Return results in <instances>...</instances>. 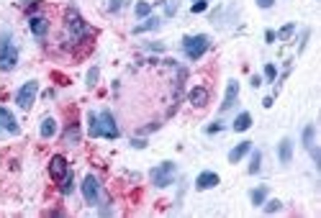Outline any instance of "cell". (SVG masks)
I'll list each match as a JSON object with an SVG mask.
<instances>
[{"label": "cell", "instance_id": "1", "mask_svg": "<svg viewBox=\"0 0 321 218\" xmlns=\"http://www.w3.org/2000/svg\"><path fill=\"white\" fill-rule=\"evenodd\" d=\"M67 33H69V46H75L80 41H87L93 36V31L87 28V23L82 21V15L75 8L67 10Z\"/></svg>", "mask_w": 321, "mask_h": 218}, {"label": "cell", "instance_id": "2", "mask_svg": "<svg viewBox=\"0 0 321 218\" xmlns=\"http://www.w3.org/2000/svg\"><path fill=\"white\" fill-rule=\"evenodd\" d=\"M208 46H211V39L206 33H195V36H185L183 39V51H185V57L190 62H198L208 51Z\"/></svg>", "mask_w": 321, "mask_h": 218}, {"label": "cell", "instance_id": "3", "mask_svg": "<svg viewBox=\"0 0 321 218\" xmlns=\"http://www.w3.org/2000/svg\"><path fill=\"white\" fill-rule=\"evenodd\" d=\"M149 177H152V185L154 188H170L172 183H175V162H162V165H157L152 172H149Z\"/></svg>", "mask_w": 321, "mask_h": 218}, {"label": "cell", "instance_id": "4", "mask_svg": "<svg viewBox=\"0 0 321 218\" xmlns=\"http://www.w3.org/2000/svg\"><path fill=\"white\" fill-rule=\"evenodd\" d=\"M36 95H39V82L28 80V82H23L18 90H15V105H18L21 111H28V108L33 105V100H36Z\"/></svg>", "mask_w": 321, "mask_h": 218}, {"label": "cell", "instance_id": "5", "mask_svg": "<svg viewBox=\"0 0 321 218\" xmlns=\"http://www.w3.org/2000/svg\"><path fill=\"white\" fill-rule=\"evenodd\" d=\"M82 198H85V203L90 208H95L100 203V183H98L95 175H85V180H82Z\"/></svg>", "mask_w": 321, "mask_h": 218}, {"label": "cell", "instance_id": "6", "mask_svg": "<svg viewBox=\"0 0 321 218\" xmlns=\"http://www.w3.org/2000/svg\"><path fill=\"white\" fill-rule=\"evenodd\" d=\"M18 134H21V126L15 121V116L8 108L0 105V136H18Z\"/></svg>", "mask_w": 321, "mask_h": 218}, {"label": "cell", "instance_id": "7", "mask_svg": "<svg viewBox=\"0 0 321 218\" xmlns=\"http://www.w3.org/2000/svg\"><path fill=\"white\" fill-rule=\"evenodd\" d=\"M98 121H100V136L103 139H118L121 136V131H118V126H116V118H113V113L111 111H100L98 113Z\"/></svg>", "mask_w": 321, "mask_h": 218}, {"label": "cell", "instance_id": "8", "mask_svg": "<svg viewBox=\"0 0 321 218\" xmlns=\"http://www.w3.org/2000/svg\"><path fill=\"white\" fill-rule=\"evenodd\" d=\"M18 64V46L13 44H3L0 46V72H10Z\"/></svg>", "mask_w": 321, "mask_h": 218}, {"label": "cell", "instance_id": "9", "mask_svg": "<svg viewBox=\"0 0 321 218\" xmlns=\"http://www.w3.org/2000/svg\"><path fill=\"white\" fill-rule=\"evenodd\" d=\"M67 172H69V165H67V159L62 154H54L49 159V177L54 180V183H59Z\"/></svg>", "mask_w": 321, "mask_h": 218}, {"label": "cell", "instance_id": "10", "mask_svg": "<svg viewBox=\"0 0 321 218\" xmlns=\"http://www.w3.org/2000/svg\"><path fill=\"white\" fill-rule=\"evenodd\" d=\"M28 31L36 36V39H44V36L49 33V18L46 15H28Z\"/></svg>", "mask_w": 321, "mask_h": 218}, {"label": "cell", "instance_id": "11", "mask_svg": "<svg viewBox=\"0 0 321 218\" xmlns=\"http://www.w3.org/2000/svg\"><path fill=\"white\" fill-rule=\"evenodd\" d=\"M237 98H239V82H237V80H229V82H226V93H224V103H221L219 111H221V113L231 111V108H234V103H237Z\"/></svg>", "mask_w": 321, "mask_h": 218}, {"label": "cell", "instance_id": "12", "mask_svg": "<svg viewBox=\"0 0 321 218\" xmlns=\"http://www.w3.org/2000/svg\"><path fill=\"white\" fill-rule=\"evenodd\" d=\"M221 183V177L216 172H201L198 177H195V188L198 190H211V188H216Z\"/></svg>", "mask_w": 321, "mask_h": 218}, {"label": "cell", "instance_id": "13", "mask_svg": "<svg viewBox=\"0 0 321 218\" xmlns=\"http://www.w3.org/2000/svg\"><path fill=\"white\" fill-rule=\"evenodd\" d=\"M62 144H64V147H75V144H80V123H77V121H69V123H67L64 136H62Z\"/></svg>", "mask_w": 321, "mask_h": 218}, {"label": "cell", "instance_id": "14", "mask_svg": "<svg viewBox=\"0 0 321 218\" xmlns=\"http://www.w3.org/2000/svg\"><path fill=\"white\" fill-rule=\"evenodd\" d=\"M208 90L206 87H193L190 93H188V103L190 105H195V108H206L208 105Z\"/></svg>", "mask_w": 321, "mask_h": 218}, {"label": "cell", "instance_id": "15", "mask_svg": "<svg viewBox=\"0 0 321 218\" xmlns=\"http://www.w3.org/2000/svg\"><path fill=\"white\" fill-rule=\"evenodd\" d=\"M249 152H252V141H242V144H237V147L229 152V162H231V165H237V162H242Z\"/></svg>", "mask_w": 321, "mask_h": 218}, {"label": "cell", "instance_id": "16", "mask_svg": "<svg viewBox=\"0 0 321 218\" xmlns=\"http://www.w3.org/2000/svg\"><path fill=\"white\" fill-rule=\"evenodd\" d=\"M278 159H280V165H291V159H293V141L291 139H283L278 144Z\"/></svg>", "mask_w": 321, "mask_h": 218}, {"label": "cell", "instance_id": "17", "mask_svg": "<svg viewBox=\"0 0 321 218\" xmlns=\"http://www.w3.org/2000/svg\"><path fill=\"white\" fill-rule=\"evenodd\" d=\"M39 134H41V139H44V141L54 139V134H57V121L51 118V116H46V118L41 121V126H39Z\"/></svg>", "mask_w": 321, "mask_h": 218}, {"label": "cell", "instance_id": "18", "mask_svg": "<svg viewBox=\"0 0 321 218\" xmlns=\"http://www.w3.org/2000/svg\"><path fill=\"white\" fill-rule=\"evenodd\" d=\"M141 21H144V23L134 26V33H147V31L159 28V18H157V15H147V18H141Z\"/></svg>", "mask_w": 321, "mask_h": 218}, {"label": "cell", "instance_id": "19", "mask_svg": "<svg viewBox=\"0 0 321 218\" xmlns=\"http://www.w3.org/2000/svg\"><path fill=\"white\" fill-rule=\"evenodd\" d=\"M249 126H252V116H249V113L244 111V113H239V116L234 118V123H231V131H237V134H239V131H247Z\"/></svg>", "mask_w": 321, "mask_h": 218}, {"label": "cell", "instance_id": "20", "mask_svg": "<svg viewBox=\"0 0 321 218\" xmlns=\"http://www.w3.org/2000/svg\"><path fill=\"white\" fill-rule=\"evenodd\" d=\"M87 134H90V139H100V121L95 111L87 113Z\"/></svg>", "mask_w": 321, "mask_h": 218}, {"label": "cell", "instance_id": "21", "mask_svg": "<svg viewBox=\"0 0 321 218\" xmlns=\"http://www.w3.org/2000/svg\"><path fill=\"white\" fill-rule=\"evenodd\" d=\"M72 190H75V175H72V170H69V172L59 180V193H62V195H72Z\"/></svg>", "mask_w": 321, "mask_h": 218}, {"label": "cell", "instance_id": "22", "mask_svg": "<svg viewBox=\"0 0 321 218\" xmlns=\"http://www.w3.org/2000/svg\"><path fill=\"white\" fill-rule=\"evenodd\" d=\"M303 147H306V149L316 147V126L314 123H309L306 129H303Z\"/></svg>", "mask_w": 321, "mask_h": 218}, {"label": "cell", "instance_id": "23", "mask_svg": "<svg viewBox=\"0 0 321 218\" xmlns=\"http://www.w3.org/2000/svg\"><path fill=\"white\" fill-rule=\"evenodd\" d=\"M249 201H252V206L260 208V206L267 201V188H265V185H262V188H255L252 193H249Z\"/></svg>", "mask_w": 321, "mask_h": 218}, {"label": "cell", "instance_id": "24", "mask_svg": "<svg viewBox=\"0 0 321 218\" xmlns=\"http://www.w3.org/2000/svg\"><path fill=\"white\" fill-rule=\"evenodd\" d=\"M293 33H296V23H285L280 31H275V39H278V41H288Z\"/></svg>", "mask_w": 321, "mask_h": 218}, {"label": "cell", "instance_id": "25", "mask_svg": "<svg viewBox=\"0 0 321 218\" xmlns=\"http://www.w3.org/2000/svg\"><path fill=\"white\" fill-rule=\"evenodd\" d=\"M262 170V152H252V159H249V175H257Z\"/></svg>", "mask_w": 321, "mask_h": 218}, {"label": "cell", "instance_id": "26", "mask_svg": "<svg viewBox=\"0 0 321 218\" xmlns=\"http://www.w3.org/2000/svg\"><path fill=\"white\" fill-rule=\"evenodd\" d=\"M98 80H100V69L98 67H90V69H87V75H85V85L93 90L98 85Z\"/></svg>", "mask_w": 321, "mask_h": 218}, {"label": "cell", "instance_id": "27", "mask_svg": "<svg viewBox=\"0 0 321 218\" xmlns=\"http://www.w3.org/2000/svg\"><path fill=\"white\" fill-rule=\"evenodd\" d=\"M134 15H136V18L152 15V5H149V3H136V5H134Z\"/></svg>", "mask_w": 321, "mask_h": 218}, {"label": "cell", "instance_id": "28", "mask_svg": "<svg viewBox=\"0 0 321 218\" xmlns=\"http://www.w3.org/2000/svg\"><path fill=\"white\" fill-rule=\"evenodd\" d=\"M280 208H283L280 201H265V203H262V211H265L267 216H270V213H278Z\"/></svg>", "mask_w": 321, "mask_h": 218}, {"label": "cell", "instance_id": "29", "mask_svg": "<svg viewBox=\"0 0 321 218\" xmlns=\"http://www.w3.org/2000/svg\"><path fill=\"white\" fill-rule=\"evenodd\" d=\"M265 80H267V82H275V80H278V67L270 64V62L265 64Z\"/></svg>", "mask_w": 321, "mask_h": 218}, {"label": "cell", "instance_id": "30", "mask_svg": "<svg viewBox=\"0 0 321 218\" xmlns=\"http://www.w3.org/2000/svg\"><path fill=\"white\" fill-rule=\"evenodd\" d=\"M221 131H224V123H221V121H216V123L206 126V134H208V136H213V134H221Z\"/></svg>", "mask_w": 321, "mask_h": 218}, {"label": "cell", "instance_id": "31", "mask_svg": "<svg viewBox=\"0 0 321 218\" xmlns=\"http://www.w3.org/2000/svg\"><path fill=\"white\" fill-rule=\"evenodd\" d=\"M206 8H208V3H193L190 5V13H203Z\"/></svg>", "mask_w": 321, "mask_h": 218}, {"label": "cell", "instance_id": "32", "mask_svg": "<svg viewBox=\"0 0 321 218\" xmlns=\"http://www.w3.org/2000/svg\"><path fill=\"white\" fill-rule=\"evenodd\" d=\"M255 3H257L262 10H267V8H273V5H275V0H255Z\"/></svg>", "mask_w": 321, "mask_h": 218}, {"label": "cell", "instance_id": "33", "mask_svg": "<svg viewBox=\"0 0 321 218\" xmlns=\"http://www.w3.org/2000/svg\"><path fill=\"white\" fill-rule=\"evenodd\" d=\"M265 41H267V44H275V41H278V39H275V31H273V28H267V31H265Z\"/></svg>", "mask_w": 321, "mask_h": 218}, {"label": "cell", "instance_id": "34", "mask_svg": "<svg viewBox=\"0 0 321 218\" xmlns=\"http://www.w3.org/2000/svg\"><path fill=\"white\" fill-rule=\"evenodd\" d=\"M121 5H123V0H111V3H108V10L116 13V10H121Z\"/></svg>", "mask_w": 321, "mask_h": 218}, {"label": "cell", "instance_id": "35", "mask_svg": "<svg viewBox=\"0 0 321 218\" xmlns=\"http://www.w3.org/2000/svg\"><path fill=\"white\" fill-rule=\"evenodd\" d=\"M131 147H134V149H144V147H147V141H144V139H134V141H131Z\"/></svg>", "mask_w": 321, "mask_h": 218}, {"label": "cell", "instance_id": "36", "mask_svg": "<svg viewBox=\"0 0 321 218\" xmlns=\"http://www.w3.org/2000/svg\"><path fill=\"white\" fill-rule=\"evenodd\" d=\"M159 129V123H149V126H144V129H141V134H152V131H157Z\"/></svg>", "mask_w": 321, "mask_h": 218}, {"label": "cell", "instance_id": "37", "mask_svg": "<svg viewBox=\"0 0 321 218\" xmlns=\"http://www.w3.org/2000/svg\"><path fill=\"white\" fill-rule=\"evenodd\" d=\"M273 103H275V98H273V95H270V98H265V100H262V105H265V108H273Z\"/></svg>", "mask_w": 321, "mask_h": 218}, {"label": "cell", "instance_id": "38", "mask_svg": "<svg viewBox=\"0 0 321 218\" xmlns=\"http://www.w3.org/2000/svg\"><path fill=\"white\" fill-rule=\"evenodd\" d=\"M249 82H252V87H260V85H262V77H257V75H255V77L249 80Z\"/></svg>", "mask_w": 321, "mask_h": 218}, {"label": "cell", "instance_id": "39", "mask_svg": "<svg viewBox=\"0 0 321 218\" xmlns=\"http://www.w3.org/2000/svg\"><path fill=\"white\" fill-rule=\"evenodd\" d=\"M193 3H208V0H193Z\"/></svg>", "mask_w": 321, "mask_h": 218}]
</instances>
